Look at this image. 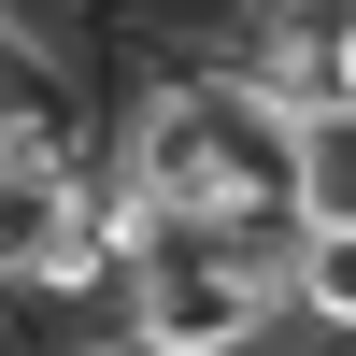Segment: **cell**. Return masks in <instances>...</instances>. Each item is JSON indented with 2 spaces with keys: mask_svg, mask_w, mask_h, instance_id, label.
Listing matches in <instances>:
<instances>
[{
  "mask_svg": "<svg viewBox=\"0 0 356 356\" xmlns=\"http://www.w3.org/2000/svg\"><path fill=\"white\" fill-rule=\"evenodd\" d=\"M314 114H356V0L314 29Z\"/></svg>",
  "mask_w": 356,
  "mask_h": 356,
  "instance_id": "obj_4",
  "label": "cell"
},
{
  "mask_svg": "<svg viewBox=\"0 0 356 356\" xmlns=\"http://www.w3.org/2000/svg\"><path fill=\"white\" fill-rule=\"evenodd\" d=\"M114 342L129 356H285V271L243 228H157L114 271Z\"/></svg>",
  "mask_w": 356,
  "mask_h": 356,
  "instance_id": "obj_1",
  "label": "cell"
},
{
  "mask_svg": "<svg viewBox=\"0 0 356 356\" xmlns=\"http://www.w3.org/2000/svg\"><path fill=\"white\" fill-rule=\"evenodd\" d=\"M57 356H129V342H57Z\"/></svg>",
  "mask_w": 356,
  "mask_h": 356,
  "instance_id": "obj_5",
  "label": "cell"
},
{
  "mask_svg": "<svg viewBox=\"0 0 356 356\" xmlns=\"http://www.w3.org/2000/svg\"><path fill=\"white\" fill-rule=\"evenodd\" d=\"M285 271V342L300 356H356V214H300L271 243Z\"/></svg>",
  "mask_w": 356,
  "mask_h": 356,
  "instance_id": "obj_2",
  "label": "cell"
},
{
  "mask_svg": "<svg viewBox=\"0 0 356 356\" xmlns=\"http://www.w3.org/2000/svg\"><path fill=\"white\" fill-rule=\"evenodd\" d=\"M300 214H356V114H300Z\"/></svg>",
  "mask_w": 356,
  "mask_h": 356,
  "instance_id": "obj_3",
  "label": "cell"
}]
</instances>
